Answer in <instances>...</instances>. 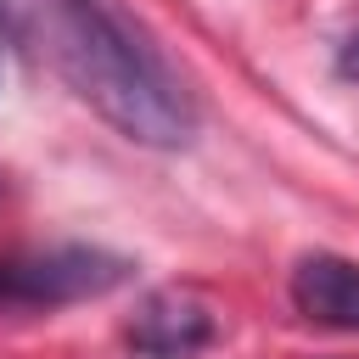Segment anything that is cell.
Here are the masks:
<instances>
[{"instance_id":"obj_1","label":"cell","mask_w":359,"mask_h":359,"mask_svg":"<svg viewBox=\"0 0 359 359\" xmlns=\"http://www.w3.org/2000/svg\"><path fill=\"white\" fill-rule=\"evenodd\" d=\"M28 11L56 73L118 135L157 151L191 146L196 101L185 79L112 0H28Z\"/></svg>"},{"instance_id":"obj_2","label":"cell","mask_w":359,"mask_h":359,"mask_svg":"<svg viewBox=\"0 0 359 359\" xmlns=\"http://www.w3.org/2000/svg\"><path fill=\"white\" fill-rule=\"evenodd\" d=\"M129 280V258L101 247H45L0 258V309H62L84 297H107Z\"/></svg>"},{"instance_id":"obj_3","label":"cell","mask_w":359,"mask_h":359,"mask_svg":"<svg viewBox=\"0 0 359 359\" xmlns=\"http://www.w3.org/2000/svg\"><path fill=\"white\" fill-rule=\"evenodd\" d=\"M129 342H135V353H146V359H191V353H202V348L213 342V314H208L196 297L157 292V297H146V309L135 314Z\"/></svg>"},{"instance_id":"obj_4","label":"cell","mask_w":359,"mask_h":359,"mask_svg":"<svg viewBox=\"0 0 359 359\" xmlns=\"http://www.w3.org/2000/svg\"><path fill=\"white\" fill-rule=\"evenodd\" d=\"M292 303L314 325L359 331V264H348L337 252H309L292 269Z\"/></svg>"},{"instance_id":"obj_5","label":"cell","mask_w":359,"mask_h":359,"mask_svg":"<svg viewBox=\"0 0 359 359\" xmlns=\"http://www.w3.org/2000/svg\"><path fill=\"white\" fill-rule=\"evenodd\" d=\"M337 73L342 79H359V28L342 39V50H337Z\"/></svg>"}]
</instances>
